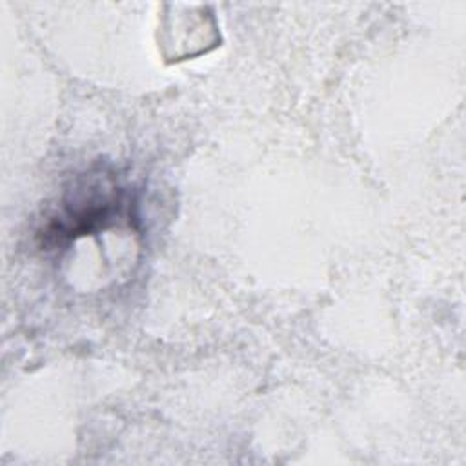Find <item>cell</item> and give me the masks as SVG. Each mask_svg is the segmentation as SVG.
Segmentation results:
<instances>
[{
    "label": "cell",
    "mask_w": 466,
    "mask_h": 466,
    "mask_svg": "<svg viewBox=\"0 0 466 466\" xmlns=\"http://www.w3.org/2000/svg\"><path fill=\"white\" fill-rule=\"evenodd\" d=\"M126 206L120 187L109 177L95 178L64 204L60 217L46 228L44 235L75 238L100 228L104 229L127 215Z\"/></svg>",
    "instance_id": "cell-1"
}]
</instances>
